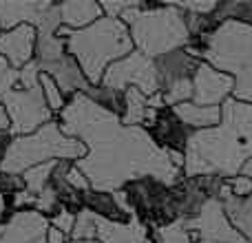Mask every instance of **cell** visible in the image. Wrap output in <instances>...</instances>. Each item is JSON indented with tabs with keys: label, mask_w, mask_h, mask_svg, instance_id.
Instances as JSON below:
<instances>
[{
	"label": "cell",
	"mask_w": 252,
	"mask_h": 243,
	"mask_svg": "<svg viewBox=\"0 0 252 243\" xmlns=\"http://www.w3.org/2000/svg\"><path fill=\"white\" fill-rule=\"evenodd\" d=\"M148 97L144 95L139 89H126L124 91V115L122 124L124 126H144V122L148 118Z\"/></svg>",
	"instance_id": "cb8c5ba5"
},
{
	"label": "cell",
	"mask_w": 252,
	"mask_h": 243,
	"mask_svg": "<svg viewBox=\"0 0 252 243\" xmlns=\"http://www.w3.org/2000/svg\"><path fill=\"white\" fill-rule=\"evenodd\" d=\"M84 155H87V146L80 139L62 133L60 120H51L35 133L13 137L0 170L22 175L33 166L47 164V161H80Z\"/></svg>",
	"instance_id": "5b68a950"
},
{
	"label": "cell",
	"mask_w": 252,
	"mask_h": 243,
	"mask_svg": "<svg viewBox=\"0 0 252 243\" xmlns=\"http://www.w3.org/2000/svg\"><path fill=\"white\" fill-rule=\"evenodd\" d=\"M0 35H2V29H0Z\"/></svg>",
	"instance_id": "ee69618b"
},
{
	"label": "cell",
	"mask_w": 252,
	"mask_h": 243,
	"mask_svg": "<svg viewBox=\"0 0 252 243\" xmlns=\"http://www.w3.org/2000/svg\"><path fill=\"white\" fill-rule=\"evenodd\" d=\"M100 84L102 87L115 89L120 93H124L126 89L133 87V89H139L146 97H153L161 91L159 80H157L155 60L139 53L137 49L133 53H128L126 58H122V60L113 62L104 71V78H102Z\"/></svg>",
	"instance_id": "30bf717a"
},
{
	"label": "cell",
	"mask_w": 252,
	"mask_h": 243,
	"mask_svg": "<svg viewBox=\"0 0 252 243\" xmlns=\"http://www.w3.org/2000/svg\"><path fill=\"white\" fill-rule=\"evenodd\" d=\"M38 29L33 25H20L11 31H2L0 35V56L16 71L27 66L35 56Z\"/></svg>",
	"instance_id": "5bb4252c"
},
{
	"label": "cell",
	"mask_w": 252,
	"mask_h": 243,
	"mask_svg": "<svg viewBox=\"0 0 252 243\" xmlns=\"http://www.w3.org/2000/svg\"><path fill=\"white\" fill-rule=\"evenodd\" d=\"M49 226L38 210H18L0 228V243H47Z\"/></svg>",
	"instance_id": "4fadbf2b"
},
{
	"label": "cell",
	"mask_w": 252,
	"mask_h": 243,
	"mask_svg": "<svg viewBox=\"0 0 252 243\" xmlns=\"http://www.w3.org/2000/svg\"><path fill=\"white\" fill-rule=\"evenodd\" d=\"M215 18L219 22H241V25L252 27V0L250 2H219Z\"/></svg>",
	"instance_id": "484cf974"
},
{
	"label": "cell",
	"mask_w": 252,
	"mask_h": 243,
	"mask_svg": "<svg viewBox=\"0 0 252 243\" xmlns=\"http://www.w3.org/2000/svg\"><path fill=\"white\" fill-rule=\"evenodd\" d=\"M184 175L217 173L235 177L252 159V102L230 97L221 106V124L195 130L184 152Z\"/></svg>",
	"instance_id": "7a4b0ae2"
},
{
	"label": "cell",
	"mask_w": 252,
	"mask_h": 243,
	"mask_svg": "<svg viewBox=\"0 0 252 243\" xmlns=\"http://www.w3.org/2000/svg\"><path fill=\"white\" fill-rule=\"evenodd\" d=\"M199 243H213V241H199Z\"/></svg>",
	"instance_id": "7bdbcfd3"
},
{
	"label": "cell",
	"mask_w": 252,
	"mask_h": 243,
	"mask_svg": "<svg viewBox=\"0 0 252 243\" xmlns=\"http://www.w3.org/2000/svg\"><path fill=\"white\" fill-rule=\"evenodd\" d=\"M60 18L62 27L80 31L104 18V11H102V4L95 0H64L60 2Z\"/></svg>",
	"instance_id": "ffe728a7"
},
{
	"label": "cell",
	"mask_w": 252,
	"mask_h": 243,
	"mask_svg": "<svg viewBox=\"0 0 252 243\" xmlns=\"http://www.w3.org/2000/svg\"><path fill=\"white\" fill-rule=\"evenodd\" d=\"M66 182H69V186L73 188V190H78V192H87V190H91V182L87 179V175L82 173V170L75 166V161L71 164V168H69V173H66Z\"/></svg>",
	"instance_id": "e575fe53"
},
{
	"label": "cell",
	"mask_w": 252,
	"mask_h": 243,
	"mask_svg": "<svg viewBox=\"0 0 252 243\" xmlns=\"http://www.w3.org/2000/svg\"><path fill=\"white\" fill-rule=\"evenodd\" d=\"M235 95V78L201 60L192 75V102L199 106H223Z\"/></svg>",
	"instance_id": "7c38bea8"
},
{
	"label": "cell",
	"mask_w": 252,
	"mask_h": 243,
	"mask_svg": "<svg viewBox=\"0 0 252 243\" xmlns=\"http://www.w3.org/2000/svg\"><path fill=\"white\" fill-rule=\"evenodd\" d=\"M120 20L128 27L135 49L151 60L177 49H186L190 42L184 11L175 2H161L153 11H142L139 0H135L133 7L126 9Z\"/></svg>",
	"instance_id": "277c9868"
},
{
	"label": "cell",
	"mask_w": 252,
	"mask_h": 243,
	"mask_svg": "<svg viewBox=\"0 0 252 243\" xmlns=\"http://www.w3.org/2000/svg\"><path fill=\"white\" fill-rule=\"evenodd\" d=\"M82 93L93 102V104H97L100 109L109 111V113L118 115V118L122 120V115H124V93L115 91V89H109V87H102V84H87V89H84Z\"/></svg>",
	"instance_id": "603a6c76"
},
{
	"label": "cell",
	"mask_w": 252,
	"mask_h": 243,
	"mask_svg": "<svg viewBox=\"0 0 252 243\" xmlns=\"http://www.w3.org/2000/svg\"><path fill=\"white\" fill-rule=\"evenodd\" d=\"M40 66L35 60H31L27 66H22L20 69V78H18V87L20 89H35L40 87Z\"/></svg>",
	"instance_id": "836d02e7"
},
{
	"label": "cell",
	"mask_w": 252,
	"mask_h": 243,
	"mask_svg": "<svg viewBox=\"0 0 252 243\" xmlns=\"http://www.w3.org/2000/svg\"><path fill=\"white\" fill-rule=\"evenodd\" d=\"M33 60L38 62L40 71L53 78L58 89L66 100L82 93L87 89L89 80L84 78L82 66L78 64L73 56L66 49V40L62 35H40L35 42V56Z\"/></svg>",
	"instance_id": "ba28073f"
},
{
	"label": "cell",
	"mask_w": 252,
	"mask_h": 243,
	"mask_svg": "<svg viewBox=\"0 0 252 243\" xmlns=\"http://www.w3.org/2000/svg\"><path fill=\"white\" fill-rule=\"evenodd\" d=\"M192 232L195 241H213V243H248L230 223L223 204L219 199H208L201 213L190 221H184Z\"/></svg>",
	"instance_id": "8fae6325"
},
{
	"label": "cell",
	"mask_w": 252,
	"mask_h": 243,
	"mask_svg": "<svg viewBox=\"0 0 252 243\" xmlns=\"http://www.w3.org/2000/svg\"><path fill=\"white\" fill-rule=\"evenodd\" d=\"M49 2H22V0H0V29L11 31L20 25H40Z\"/></svg>",
	"instance_id": "ac0fdd59"
},
{
	"label": "cell",
	"mask_w": 252,
	"mask_h": 243,
	"mask_svg": "<svg viewBox=\"0 0 252 243\" xmlns=\"http://www.w3.org/2000/svg\"><path fill=\"white\" fill-rule=\"evenodd\" d=\"M148 135L153 137V142L164 151H175V152H186L188 139H190L192 130L184 124L182 120L175 115V111L170 106L161 109L157 113L155 124L148 128Z\"/></svg>",
	"instance_id": "9a60e30c"
},
{
	"label": "cell",
	"mask_w": 252,
	"mask_h": 243,
	"mask_svg": "<svg viewBox=\"0 0 252 243\" xmlns=\"http://www.w3.org/2000/svg\"><path fill=\"white\" fill-rule=\"evenodd\" d=\"M13 214L11 206H9V197L7 195H0V228L9 221V217Z\"/></svg>",
	"instance_id": "74e56055"
},
{
	"label": "cell",
	"mask_w": 252,
	"mask_h": 243,
	"mask_svg": "<svg viewBox=\"0 0 252 243\" xmlns=\"http://www.w3.org/2000/svg\"><path fill=\"white\" fill-rule=\"evenodd\" d=\"M241 173H244V175H248V177H252V159H250L248 164L244 166V170H241Z\"/></svg>",
	"instance_id": "60d3db41"
},
{
	"label": "cell",
	"mask_w": 252,
	"mask_h": 243,
	"mask_svg": "<svg viewBox=\"0 0 252 243\" xmlns=\"http://www.w3.org/2000/svg\"><path fill=\"white\" fill-rule=\"evenodd\" d=\"M173 111L192 133L221 124V106H199L195 102H184V104L173 106Z\"/></svg>",
	"instance_id": "7402d4cb"
},
{
	"label": "cell",
	"mask_w": 252,
	"mask_h": 243,
	"mask_svg": "<svg viewBox=\"0 0 252 243\" xmlns=\"http://www.w3.org/2000/svg\"><path fill=\"white\" fill-rule=\"evenodd\" d=\"M201 60L235 78L232 97L252 102V27L232 20L221 22V27L208 38Z\"/></svg>",
	"instance_id": "8992f818"
},
{
	"label": "cell",
	"mask_w": 252,
	"mask_h": 243,
	"mask_svg": "<svg viewBox=\"0 0 252 243\" xmlns=\"http://www.w3.org/2000/svg\"><path fill=\"white\" fill-rule=\"evenodd\" d=\"M33 210H38L42 217H47V219H53L56 214H60L62 210H64V206H62V201L58 199V195L51 190V188H44L42 192L38 195V201H35V208Z\"/></svg>",
	"instance_id": "f546056e"
},
{
	"label": "cell",
	"mask_w": 252,
	"mask_h": 243,
	"mask_svg": "<svg viewBox=\"0 0 252 243\" xmlns=\"http://www.w3.org/2000/svg\"><path fill=\"white\" fill-rule=\"evenodd\" d=\"M151 228L137 217L128 221H106L97 217V241L100 243H146Z\"/></svg>",
	"instance_id": "e0dca14e"
},
{
	"label": "cell",
	"mask_w": 252,
	"mask_h": 243,
	"mask_svg": "<svg viewBox=\"0 0 252 243\" xmlns=\"http://www.w3.org/2000/svg\"><path fill=\"white\" fill-rule=\"evenodd\" d=\"M49 223H51L53 228H58L60 232H64L66 237H71V232H73V226H75V214L69 213V210H62L60 214H56L53 219H49Z\"/></svg>",
	"instance_id": "d590c367"
},
{
	"label": "cell",
	"mask_w": 252,
	"mask_h": 243,
	"mask_svg": "<svg viewBox=\"0 0 252 243\" xmlns=\"http://www.w3.org/2000/svg\"><path fill=\"white\" fill-rule=\"evenodd\" d=\"M56 168V161H47V164H40V166H33L29 168L27 173H22V179H25V186L31 195L38 197L44 188L49 186L51 182V173Z\"/></svg>",
	"instance_id": "4316f807"
},
{
	"label": "cell",
	"mask_w": 252,
	"mask_h": 243,
	"mask_svg": "<svg viewBox=\"0 0 252 243\" xmlns=\"http://www.w3.org/2000/svg\"><path fill=\"white\" fill-rule=\"evenodd\" d=\"M82 206L84 210L93 213L100 219H106V221H128V219L135 217V214H130L128 210H124L120 206L115 192H109V190L91 188V190L82 192Z\"/></svg>",
	"instance_id": "d6986e66"
},
{
	"label": "cell",
	"mask_w": 252,
	"mask_h": 243,
	"mask_svg": "<svg viewBox=\"0 0 252 243\" xmlns=\"http://www.w3.org/2000/svg\"><path fill=\"white\" fill-rule=\"evenodd\" d=\"M22 190H27L22 175H13V173H4V170H0V195L11 197V195L22 192Z\"/></svg>",
	"instance_id": "d6a6232c"
},
{
	"label": "cell",
	"mask_w": 252,
	"mask_h": 243,
	"mask_svg": "<svg viewBox=\"0 0 252 243\" xmlns=\"http://www.w3.org/2000/svg\"><path fill=\"white\" fill-rule=\"evenodd\" d=\"M151 241L153 243H197L192 232L188 230L184 221H175L170 226L151 230Z\"/></svg>",
	"instance_id": "d4e9b609"
},
{
	"label": "cell",
	"mask_w": 252,
	"mask_h": 243,
	"mask_svg": "<svg viewBox=\"0 0 252 243\" xmlns=\"http://www.w3.org/2000/svg\"><path fill=\"white\" fill-rule=\"evenodd\" d=\"M135 0H124V2H100L102 4V11H104L106 18H115V20H120L122 18V13L126 11V9L133 7Z\"/></svg>",
	"instance_id": "8d00e7d4"
},
{
	"label": "cell",
	"mask_w": 252,
	"mask_h": 243,
	"mask_svg": "<svg viewBox=\"0 0 252 243\" xmlns=\"http://www.w3.org/2000/svg\"><path fill=\"white\" fill-rule=\"evenodd\" d=\"M40 89L44 93V100H47L49 109L56 115L62 113V109L66 106V97L62 95V91L58 89V84L53 82V78H49L47 73H40Z\"/></svg>",
	"instance_id": "f1b7e54d"
},
{
	"label": "cell",
	"mask_w": 252,
	"mask_h": 243,
	"mask_svg": "<svg viewBox=\"0 0 252 243\" xmlns=\"http://www.w3.org/2000/svg\"><path fill=\"white\" fill-rule=\"evenodd\" d=\"M69 243H100V241H69Z\"/></svg>",
	"instance_id": "b9f144b4"
},
{
	"label": "cell",
	"mask_w": 252,
	"mask_h": 243,
	"mask_svg": "<svg viewBox=\"0 0 252 243\" xmlns=\"http://www.w3.org/2000/svg\"><path fill=\"white\" fill-rule=\"evenodd\" d=\"M18 78H20V71H16L2 56H0V104H2L4 95L18 87Z\"/></svg>",
	"instance_id": "4dcf8cb0"
},
{
	"label": "cell",
	"mask_w": 252,
	"mask_h": 243,
	"mask_svg": "<svg viewBox=\"0 0 252 243\" xmlns=\"http://www.w3.org/2000/svg\"><path fill=\"white\" fill-rule=\"evenodd\" d=\"M64 135L87 146V155L75 161L95 190H122L139 177H157L175 186L184 170L170 161L168 151L159 148L146 128L124 126L118 115L93 104L84 93H78L58 115Z\"/></svg>",
	"instance_id": "6da1fadb"
},
{
	"label": "cell",
	"mask_w": 252,
	"mask_h": 243,
	"mask_svg": "<svg viewBox=\"0 0 252 243\" xmlns=\"http://www.w3.org/2000/svg\"><path fill=\"white\" fill-rule=\"evenodd\" d=\"M58 35L66 40V49L82 66L89 84H100L104 78V71L113 62L122 60L135 51L128 27L122 20L106 16L80 31L62 27Z\"/></svg>",
	"instance_id": "3957f363"
},
{
	"label": "cell",
	"mask_w": 252,
	"mask_h": 243,
	"mask_svg": "<svg viewBox=\"0 0 252 243\" xmlns=\"http://www.w3.org/2000/svg\"><path fill=\"white\" fill-rule=\"evenodd\" d=\"M201 64V60L192 58L186 49H177L170 51L166 56L157 58L155 60V69H157V80H159V89L164 91L166 87L182 80H192L197 66Z\"/></svg>",
	"instance_id": "2e32d148"
},
{
	"label": "cell",
	"mask_w": 252,
	"mask_h": 243,
	"mask_svg": "<svg viewBox=\"0 0 252 243\" xmlns=\"http://www.w3.org/2000/svg\"><path fill=\"white\" fill-rule=\"evenodd\" d=\"M219 201L223 204V210H226L230 223L237 228V232L248 243H252V195L246 199L232 197L226 190V183H223L221 192H219Z\"/></svg>",
	"instance_id": "44dd1931"
},
{
	"label": "cell",
	"mask_w": 252,
	"mask_h": 243,
	"mask_svg": "<svg viewBox=\"0 0 252 243\" xmlns=\"http://www.w3.org/2000/svg\"><path fill=\"white\" fill-rule=\"evenodd\" d=\"M71 241H97V217L89 210L75 214V226L71 232Z\"/></svg>",
	"instance_id": "83f0119b"
},
{
	"label": "cell",
	"mask_w": 252,
	"mask_h": 243,
	"mask_svg": "<svg viewBox=\"0 0 252 243\" xmlns=\"http://www.w3.org/2000/svg\"><path fill=\"white\" fill-rule=\"evenodd\" d=\"M2 106L9 118V130L13 137L31 135L51 120H58V115L49 109L44 93L40 87L35 89H20L16 87L9 91L2 100Z\"/></svg>",
	"instance_id": "9c48e42d"
},
{
	"label": "cell",
	"mask_w": 252,
	"mask_h": 243,
	"mask_svg": "<svg viewBox=\"0 0 252 243\" xmlns=\"http://www.w3.org/2000/svg\"><path fill=\"white\" fill-rule=\"evenodd\" d=\"M135 217L146 223L151 230L179 221L177 204L173 197V186L159 182L157 177H139L122 188Z\"/></svg>",
	"instance_id": "52a82bcc"
},
{
	"label": "cell",
	"mask_w": 252,
	"mask_h": 243,
	"mask_svg": "<svg viewBox=\"0 0 252 243\" xmlns=\"http://www.w3.org/2000/svg\"><path fill=\"white\" fill-rule=\"evenodd\" d=\"M9 118H7V111H4V106L0 104V130H9Z\"/></svg>",
	"instance_id": "ab89813d"
},
{
	"label": "cell",
	"mask_w": 252,
	"mask_h": 243,
	"mask_svg": "<svg viewBox=\"0 0 252 243\" xmlns=\"http://www.w3.org/2000/svg\"><path fill=\"white\" fill-rule=\"evenodd\" d=\"M71 237H66L64 232H60L58 228L49 226V232H47V243H69Z\"/></svg>",
	"instance_id": "f35d334b"
},
{
	"label": "cell",
	"mask_w": 252,
	"mask_h": 243,
	"mask_svg": "<svg viewBox=\"0 0 252 243\" xmlns=\"http://www.w3.org/2000/svg\"><path fill=\"white\" fill-rule=\"evenodd\" d=\"M226 190L230 192L232 197L246 199V197L252 195V177H248V175H244V173L235 175V177H228L226 179Z\"/></svg>",
	"instance_id": "1f68e13d"
}]
</instances>
